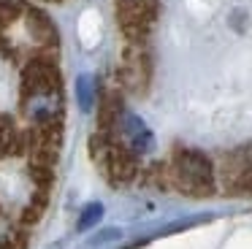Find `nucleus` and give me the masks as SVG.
Instances as JSON below:
<instances>
[{"mask_svg":"<svg viewBox=\"0 0 252 249\" xmlns=\"http://www.w3.org/2000/svg\"><path fill=\"white\" fill-rule=\"evenodd\" d=\"M168 171H171V187L190 195V198H209L214 192V182H217L214 165L203 152L179 146L168 162Z\"/></svg>","mask_w":252,"mask_h":249,"instance_id":"obj_1","label":"nucleus"},{"mask_svg":"<svg viewBox=\"0 0 252 249\" xmlns=\"http://www.w3.org/2000/svg\"><path fill=\"white\" fill-rule=\"evenodd\" d=\"M158 0H117V22L127 43H144L158 22Z\"/></svg>","mask_w":252,"mask_h":249,"instance_id":"obj_2","label":"nucleus"},{"mask_svg":"<svg viewBox=\"0 0 252 249\" xmlns=\"http://www.w3.org/2000/svg\"><path fill=\"white\" fill-rule=\"evenodd\" d=\"M41 95H63L60 70L52 54H38L33 57L22 70V100Z\"/></svg>","mask_w":252,"mask_h":249,"instance_id":"obj_3","label":"nucleus"},{"mask_svg":"<svg viewBox=\"0 0 252 249\" xmlns=\"http://www.w3.org/2000/svg\"><path fill=\"white\" fill-rule=\"evenodd\" d=\"M120 84L127 92H147L149 79H152V60L144 43H127L122 49V60H120Z\"/></svg>","mask_w":252,"mask_h":249,"instance_id":"obj_4","label":"nucleus"},{"mask_svg":"<svg viewBox=\"0 0 252 249\" xmlns=\"http://www.w3.org/2000/svg\"><path fill=\"white\" fill-rule=\"evenodd\" d=\"M25 19H28V30L35 43H41L44 49L57 46V27L41 8H25Z\"/></svg>","mask_w":252,"mask_h":249,"instance_id":"obj_5","label":"nucleus"},{"mask_svg":"<svg viewBox=\"0 0 252 249\" xmlns=\"http://www.w3.org/2000/svg\"><path fill=\"white\" fill-rule=\"evenodd\" d=\"M122 117H125V111H122V95L114 90L106 92L100 97V108H98V133L114 135Z\"/></svg>","mask_w":252,"mask_h":249,"instance_id":"obj_6","label":"nucleus"},{"mask_svg":"<svg viewBox=\"0 0 252 249\" xmlns=\"http://www.w3.org/2000/svg\"><path fill=\"white\" fill-rule=\"evenodd\" d=\"M22 149V135L8 114H0V160Z\"/></svg>","mask_w":252,"mask_h":249,"instance_id":"obj_7","label":"nucleus"},{"mask_svg":"<svg viewBox=\"0 0 252 249\" xmlns=\"http://www.w3.org/2000/svg\"><path fill=\"white\" fill-rule=\"evenodd\" d=\"M46 203H49V189H35V195H33V200H30V206L22 211V219H19V225H22V227L35 225V222L44 217Z\"/></svg>","mask_w":252,"mask_h":249,"instance_id":"obj_8","label":"nucleus"},{"mask_svg":"<svg viewBox=\"0 0 252 249\" xmlns=\"http://www.w3.org/2000/svg\"><path fill=\"white\" fill-rule=\"evenodd\" d=\"M76 92H79V106L84 111H90L95 103V81L90 76H79V84H76Z\"/></svg>","mask_w":252,"mask_h":249,"instance_id":"obj_9","label":"nucleus"},{"mask_svg":"<svg viewBox=\"0 0 252 249\" xmlns=\"http://www.w3.org/2000/svg\"><path fill=\"white\" fill-rule=\"evenodd\" d=\"M0 249H28V227H14L0 238Z\"/></svg>","mask_w":252,"mask_h":249,"instance_id":"obj_10","label":"nucleus"},{"mask_svg":"<svg viewBox=\"0 0 252 249\" xmlns=\"http://www.w3.org/2000/svg\"><path fill=\"white\" fill-rule=\"evenodd\" d=\"M100 217H103V206L100 203H90L87 209L82 211V217H79V230H90L93 225H98Z\"/></svg>","mask_w":252,"mask_h":249,"instance_id":"obj_11","label":"nucleus"},{"mask_svg":"<svg viewBox=\"0 0 252 249\" xmlns=\"http://www.w3.org/2000/svg\"><path fill=\"white\" fill-rule=\"evenodd\" d=\"M228 192H239V195H252V165L247 168V171L241 173L239 179H236V182H233V187H230Z\"/></svg>","mask_w":252,"mask_h":249,"instance_id":"obj_12","label":"nucleus"}]
</instances>
